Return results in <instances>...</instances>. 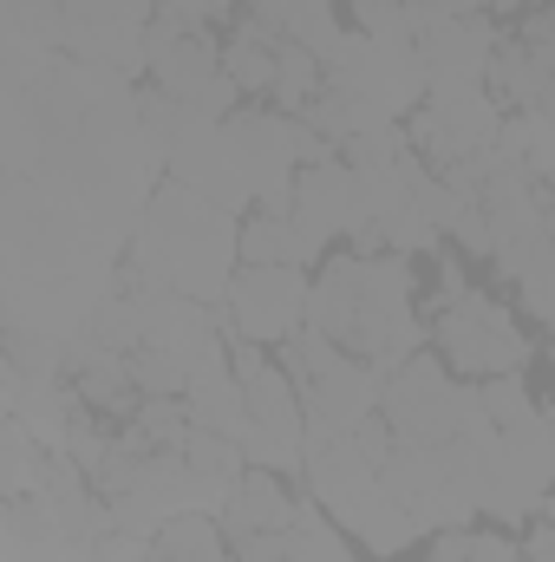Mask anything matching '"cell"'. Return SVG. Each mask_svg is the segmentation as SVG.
Here are the masks:
<instances>
[{"mask_svg":"<svg viewBox=\"0 0 555 562\" xmlns=\"http://www.w3.org/2000/svg\"><path fill=\"white\" fill-rule=\"evenodd\" d=\"M320 236H307L287 210H249L242 216V262H281V269H314L320 262Z\"/></svg>","mask_w":555,"mask_h":562,"instance_id":"15","label":"cell"},{"mask_svg":"<svg viewBox=\"0 0 555 562\" xmlns=\"http://www.w3.org/2000/svg\"><path fill=\"white\" fill-rule=\"evenodd\" d=\"M183 406H190L196 431H223V438H236V445H242V431H249V393H242V380H236L229 347H216V353L190 373Z\"/></svg>","mask_w":555,"mask_h":562,"instance_id":"11","label":"cell"},{"mask_svg":"<svg viewBox=\"0 0 555 562\" xmlns=\"http://www.w3.org/2000/svg\"><path fill=\"white\" fill-rule=\"evenodd\" d=\"M196 7H203V13L216 20V13H229V7H242V0H196Z\"/></svg>","mask_w":555,"mask_h":562,"instance_id":"21","label":"cell"},{"mask_svg":"<svg viewBox=\"0 0 555 562\" xmlns=\"http://www.w3.org/2000/svg\"><path fill=\"white\" fill-rule=\"evenodd\" d=\"M307 327H320L347 353L373 360L380 373L406 367L418 353V340L431 334V321H418L412 307V262L393 256V249H353V256L320 262Z\"/></svg>","mask_w":555,"mask_h":562,"instance_id":"1","label":"cell"},{"mask_svg":"<svg viewBox=\"0 0 555 562\" xmlns=\"http://www.w3.org/2000/svg\"><path fill=\"white\" fill-rule=\"evenodd\" d=\"M150 72H157V92H170L177 105H190L196 119H229L242 112L236 99V79L223 72V40L209 33H190V40H170V46H150Z\"/></svg>","mask_w":555,"mask_h":562,"instance_id":"7","label":"cell"},{"mask_svg":"<svg viewBox=\"0 0 555 562\" xmlns=\"http://www.w3.org/2000/svg\"><path fill=\"white\" fill-rule=\"evenodd\" d=\"M431 347L457 380H497L536 360V340L523 334V321L484 288H457L431 307Z\"/></svg>","mask_w":555,"mask_h":562,"instance_id":"4","label":"cell"},{"mask_svg":"<svg viewBox=\"0 0 555 562\" xmlns=\"http://www.w3.org/2000/svg\"><path fill=\"white\" fill-rule=\"evenodd\" d=\"M431 562H523V543L510 530H438L431 537Z\"/></svg>","mask_w":555,"mask_h":562,"instance_id":"18","label":"cell"},{"mask_svg":"<svg viewBox=\"0 0 555 562\" xmlns=\"http://www.w3.org/2000/svg\"><path fill=\"white\" fill-rule=\"evenodd\" d=\"M86 562H150V537L125 530V524H112V530L92 543V557H86Z\"/></svg>","mask_w":555,"mask_h":562,"instance_id":"20","label":"cell"},{"mask_svg":"<svg viewBox=\"0 0 555 562\" xmlns=\"http://www.w3.org/2000/svg\"><path fill=\"white\" fill-rule=\"evenodd\" d=\"M249 20H256L262 33L287 40V46L320 53V59H333L340 40H347V26H340V0H249Z\"/></svg>","mask_w":555,"mask_h":562,"instance_id":"13","label":"cell"},{"mask_svg":"<svg viewBox=\"0 0 555 562\" xmlns=\"http://www.w3.org/2000/svg\"><path fill=\"white\" fill-rule=\"evenodd\" d=\"M530 7H536V0H530Z\"/></svg>","mask_w":555,"mask_h":562,"instance_id":"22","label":"cell"},{"mask_svg":"<svg viewBox=\"0 0 555 562\" xmlns=\"http://www.w3.org/2000/svg\"><path fill=\"white\" fill-rule=\"evenodd\" d=\"M380 419L393 425L399 445H451V438H484L497 431L477 386H457V373L438 353H412L406 367L386 373V400Z\"/></svg>","mask_w":555,"mask_h":562,"instance_id":"3","label":"cell"},{"mask_svg":"<svg viewBox=\"0 0 555 562\" xmlns=\"http://www.w3.org/2000/svg\"><path fill=\"white\" fill-rule=\"evenodd\" d=\"M150 562H236V550H229L223 517L190 510V517H170V524L150 537Z\"/></svg>","mask_w":555,"mask_h":562,"instance_id":"17","label":"cell"},{"mask_svg":"<svg viewBox=\"0 0 555 562\" xmlns=\"http://www.w3.org/2000/svg\"><path fill=\"white\" fill-rule=\"evenodd\" d=\"M223 72L236 79V92L242 99H275V79H281V40L275 33H262L249 13H242V26L223 40Z\"/></svg>","mask_w":555,"mask_h":562,"instance_id":"16","label":"cell"},{"mask_svg":"<svg viewBox=\"0 0 555 562\" xmlns=\"http://www.w3.org/2000/svg\"><path fill=\"white\" fill-rule=\"evenodd\" d=\"M287 216L307 229V236H320V243H333V236H366L373 229V203H366V183H360V170L347 164V157H320V164H307L301 177H294V203H287Z\"/></svg>","mask_w":555,"mask_h":562,"instance_id":"8","label":"cell"},{"mask_svg":"<svg viewBox=\"0 0 555 562\" xmlns=\"http://www.w3.org/2000/svg\"><path fill=\"white\" fill-rule=\"evenodd\" d=\"M236 562H353L340 524L314 504H301V517L275 530V537H256V543H236Z\"/></svg>","mask_w":555,"mask_h":562,"instance_id":"12","label":"cell"},{"mask_svg":"<svg viewBox=\"0 0 555 562\" xmlns=\"http://www.w3.org/2000/svg\"><path fill=\"white\" fill-rule=\"evenodd\" d=\"M550 86H555V72L543 66V53H536L530 40H517V33H503V40H497V53H490V72H484V92H490V99H497L503 112H536Z\"/></svg>","mask_w":555,"mask_h":562,"instance_id":"14","label":"cell"},{"mask_svg":"<svg viewBox=\"0 0 555 562\" xmlns=\"http://www.w3.org/2000/svg\"><path fill=\"white\" fill-rule=\"evenodd\" d=\"M477 400H484V413L497 431H510V425L536 419V400H530V386H523V373H497V380H477Z\"/></svg>","mask_w":555,"mask_h":562,"instance_id":"19","label":"cell"},{"mask_svg":"<svg viewBox=\"0 0 555 562\" xmlns=\"http://www.w3.org/2000/svg\"><path fill=\"white\" fill-rule=\"evenodd\" d=\"M307 301H314V281L307 269H281V262H242L229 294H223V334L229 340H262L281 347L287 334L307 327Z\"/></svg>","mask_w":555,"mask_h":562,"instance_id":"6","label":"cell"},{"mask_svg":"<svg viewBox=\"0 0 555 562\" xmlns=\"http://www.w3.org/2000/svg\"><path fill=\"white\" fill-rule=\"evenodd\" d=\"M236 269H242V223H229V210H216L209 196H196L183 183H163L144 203L132 262H125L132 288H177L190 301L223 307Z\"/></svg>","mask_w":555,"mask_h":562,"instance_id":"2","label":"cell"},{"mask_svg":"<svg viewBox=\"0 0 555 562\" xmlns=\"http://www.w3.org/2000/svg\"><path fill=\"white\" fill-rule=\"evenodd\" d=\"M301 517V497L287 491V477L281 471H262V464H249V477L229 491V504H223V530H229V543H256V537H275Z\"/></svg>","mask_w":555,"mask_h":562,"instance_id":"10","label":"cell"},{"mask_svg":"<svg viewBox=\"0 0 555 562\" xmlns=\"http://www.w3.org/2000/svg\"><path fill=\"white\" fill-rule=\"evenodd\" d=\"M550 491H555V419L550 413L497 431L490 451H484V517L530 524Z\"/></svg>","mask_w":555,"mask_h":562,"instance_id":"5","label":"cell"},{"mask_svg":"<svg viewBox=\"0 0 555 562\" xmlns=\"http://www.w3.org/2000/svg\"><path fill=\"white\" fill-rule=\"evenodd\" d=\"M497 40L503 33H497L490 7L484 13H444V20H431L418 33V59H424L431 92H471V86H484Z\"/></svg>","mask_w":555,"mask_h":562,"instance_id":"9","label":"cell"}]
</instances>
